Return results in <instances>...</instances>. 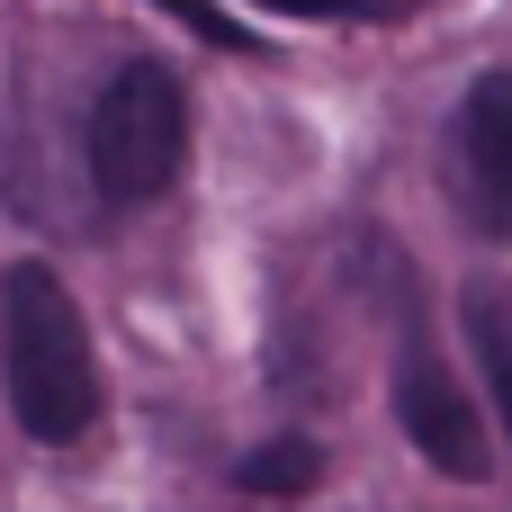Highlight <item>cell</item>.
Listing matches in <instances>:
<instances>
[{
	"label": "cell",
	"mask_w": 512,
	"mask_h": 512,
	"mask_svg": "<svg viewBox=\"0 0 512 512\" xmlns=\"http://www.w3.org/2000/svg\"><path fill=\"white\" fill-rule=\"evenodd\" d=\"M450 198L477 243H512V72H477L450 117Z\"/></svg>",
	"instance_id": "3"
},
{
	"label": "cell",
	"mask_w": 512,
	"mask_h": 512,
	"mask_svg": "<svg viewBox=\"0 0 512 512\" xmlns=\"http://www.w3.org/2000/svg\"><path fill=\"white\" fill-rule=\"evenodd\" d=\"M396 423H405V441H414L441 477H459V486H486V477H495V450H486V423H477L468 387H459L423 342H405V360H396Z\"/></svg>",
	"instance_id": "4"
},
{
	"label": "cell",
	"mask_w": 512,
	"mask_h": 512,
	"mask_svg": "<svg viewBox=\"0 0 512 512\" xmlns=\"http://www.w3.org/2000/svg\"><path fill=\"white\" fill-rule=\"evenodd\" d=\"M252 9H297V18H387L396 0H252Z\"/></svg>",
	"instance_id": "8"
},
{
	"label": "cell",
	"mask_w": 512,
	"mask_h": 512,
	"mask_svg": "<svg viewBox=\"0 0 512 512\" xmlns=\"http://www.w3.org/2000/svg\"><path fill=\"white\" fill-rule=\"evenodd\" d=\"M81 162H90V189L108 207H144L180 180L189 162V90L171 63H126L99 99H90V126H81Z\"/></svg>",
	"instance_id": "2"
},
{
	"label": "cell",
	"mask_w": 512,
	"mask_h": 512,
	"mask_svg": "<svg viewBox=\"0 0 512 512\" xmlns=\"http://www.w3.org/2000/svg\"><path fill=\"white\" fill-rule=\"evenodd\" d=\"M0 396L18 414V432L45 441V450H72L99 423L90 324H81L72 288L45 261H9L0 270Z\"/></svg>",
	"instance_id": "1"
},
{
	"label": "cell",
	"mask_w": 512,
	"mask_h": 512,
	"mask_svg": "<svg viewBox=\"0 0 512 512\" xmlns=\"http://www.w3.org/2000/svg\"><path fill=\"white\" fill-rule=\"evenodd\" d=\"M315 477H324V450L297 441V432H279V441H261V450L234 459V486H243V495H306Z\"/></svg>",
	"instance_id": "5"
},
{
	"label": "cell",
	"mask_w": 512,
	"mask_h": 512,
	"mask_svg": "<svg viewBox=\"0 0 512 512\" xmlns=\"http://www.w3.org/2000/svg\"><path fill=\"white\" fill-rule=\"evenodd\" d=\"M468 333L495 369V405H504V432H512V297L504 288H468Z\"/></svg>",
	"instance_id": "6"
},
{
	"label": "cell",
	"mask_w": 512,
	"mask_h": 512,
	"mask_svg": "<svg viewBox=\"0 0 512 512\" xmlns=\"http://www.w3.org/2000/svg\"><path fill=\"white\" fill-rule=\"evenodd\" d=\"M153 9H171V18H180L198 45H216V54H261V36H252L243 18H225L216 0H153Z\"/></svg>",
	"instance_id": "7"
}]
</instances>
